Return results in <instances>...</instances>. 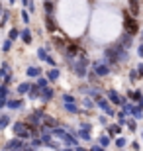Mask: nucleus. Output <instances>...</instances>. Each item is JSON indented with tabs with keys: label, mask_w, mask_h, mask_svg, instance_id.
<instances>
[{
	"label": "nucleus",
	"mask_w": 143,
	"mask_h": 151,
	"mask_svg": "<svg viewBox=\"0 0 143 151\" xmlns=\"http://www.w3.org/2000/svg\"><path fill=\"white\" fill-rule=\"evenodd\" d=\"M112 71L114 69L108 65V63L104 61V59H98V61H94L92 63V73L96 75L98 78H104V77H110L112 75Z\"/></svg>",
	"instance_id": "1"
},
{
	"label": "nucleus",
	"mask_w": 143,
	"mask_h": 151,
	"mask_svg": "<svg viewBox=\"0 0 143 151\" xmlns=\"http://www.w3.org/2000/svg\"><path fill=\"white\" fill-rule=\"evenodd\" d=\"M124 32L135 37V35L139 34V22H137V18H133L132 14H126V16H124Z\"/></svg>",
	"instance_id": "2"
},
{
	"label": "nucleus",
	"mask_w": 143,
	"mask_h": 151,
	"mask_svg": "<svg viewBox=\"0 0 143 151\" xmlns=\"http://www.w3.org/2000/svg\"><path fill=\"white\" fill-rule=\"evenodd\" d=\"M94 102H96V106L100 108V112H102V114H106L108 118H116V110H114V106L110 104V100H108L106 96H96Z\"/></svg>",
	"instance_id": "3"
},
{
	"label": "nucleus",
	"mask_w": 143,
	"mask_h": 151,
	"mask_svg": "<svg viewBox=\"0 0 143 151\" xmlns=\"http://www.w3.org/2000/svg\"><path fill=\"white\" fill-rule=\"evenodd\" d=\"M106 98H108V100H110V104H112V106H116V108H121L127 102L126 96H121L120 92H118V90H114V88L106 90Z\"/></svg>",
	"instance_id": "4"
},
{
	"label": "nucleus",
	"mask_w": 143,
	"mask_h": 151,
	"mask_svg": "<svg viewBox=\"0 0 143 151\" xmlns=\"http://www.w3.org/2000/svg\"><path fill=\"white\" fill-rule=\"evenodd\" d=\"M141 96H143V90H139V88H129V90L126 92V98H127L129 102H135V104L141 100Z\"/></svg>",
	"instance_id": "5"
},
{
	"label": "nucleus",
	"mask_w": 143,
	"mask_h": 151,
	"mask_svg": "<svg viewBox=\"0 0 143 151\" xmlns=\"http://www.w3.org/2000/svg\"><path fill=\"white\" fill-rule=\"evenodd\" d=\"M110 143H112V137H110L108 134H100V135H98V145H100V147L108 149V147H110Z\"/></svg>",
	"instance_id": "6"
},
{
	"label": "nucleus",
	"mask_w": 143,
	"mask_h": 151,
	"mask_svg": "<svg viewBox=\"0 0 143 151\" xmlns=\"http://www.w3.org/2000/svg\"><path fill=\"white\" fill-rule=\"evenodd\" d=\"M121 128H124V126H120V124H112V126H108V132H106V134L110 135V137H116V135L121 134Z\"/></svg>",
	"instance_id": "7"
},
{
	"label": "nucleus",
	"mask_w": 143,
	"mask_h": 151,
	"mask_svg": "<svg viewBox=\"0 0 143 151\" xmlns=\"http://www.w3.org/2000/svg\"><path fill=\"white\" fill-rule=\"evenodd\" d=\"M114 143H116V147H118V149H124V147L127 145V139L124 137V135H118V137L114 139Z\"/></svg>",
	"instance_id": "8"
},
{
	"label": "nucleus",
	"mask_w": 143,
	"mask_h": 151,
	"mask_svg": "<svg viewBox=\"0 0 143 151\" xmlns=\"http://www.w3.org/2000/svg\"><path fill=\"white\" fill-rule=\"evenodd\" d=\"M127 78H129L132 83H137L139 78H141V77H139V73H137V69H135V67H133V69H129V73H127Z\"/></svg>",
	"instance_id": "9"
},
{
	"label": "nucleus",
	"mask_w": 143,
	"mask_h": 151,
	"mask_svg": "<svg viewBox=\"0 0 143 151\" xmlns=\"http://www.w3.org/2000/svg\"><path fill=\"white\" fill-rule=\"evenodd\" d=\"M108 120H110V118L106 116V114H100V116H98V124L102 126V128H106V126H108Z\"/></svg>",
	"instance_id": "10"
},
{
	"label": "nucleus",
	"mask_w": 143,
	"mask_h": 151,
	"mask_svg": "<svg viewBox=\"0 0 143 151\" xmlns=\"http://www.w3.org/2000/svg\"><path fill=\"white\" fill-rule=\"evenodd\" d=\"M92 104H94V102L90 100V98H84V100H83V106H84V110H90V108H92Z\"/></svg>",
	"instance_id": "11"
},
{
	"label": "nucleus",
	"mask_w": 143,
	"mask_h": 151,
	"mask_svg": "<svg viewBox=\"0 0 143 151\" xmlns=\"http://www.w3.org/2000/svg\"><path fill=\"white\" fill-rule=\"evenodd\" d=\"M135 53H137L139 59H143V43H137V49H135Z\"/></svg>",
	"instance_id": "12"
},
{
	"label": "nucleus",
	"mask_w": 143,
	"mask_h": 151,
	"mask_svg": "<svg viewBox=\"0 0 143 151\" xmlns=\"http://www.w3.org/2000/svg\"><path fill=\"white\" fill-rule=\"evenodd\" d=\"M88 151H106V149H104V147H100L98 143H96V145H92V147H90Z\"/></svg>",
	"instance_id": "13"
},
{
	"label": "nucleus",
	"mask_w": 143,
	"mask_h": 151,
	"mask_svg": "<svg viewBox=\"0 0 143 151\" xmlns=\"http://www.w3.org/2000/svg\"><path fill=\"white\" fill-rule=\"evenodd\" d=\"M57 77H59V71H57V69H55V71H51V73H49V78H53V81H55Z\"/></svg>",
	"instance_id": "14"
},
{
	"label": "nucleus",
	"mask_w": 143,
	"mask_h": 151,
	"mask_svg": "<svg viewBox=\"0 0 143 151\" xmlns=\"http://www.w3.org/2000/svg\"><path fill=\"white\" fill-rule=\"evenodd\" d=\"M135 69H137L139 77H143V63H139V65H137V67H135Z\"/></svg>",
	"instance_id": "15"
},
{
	"label": "nucleus",
	"mask_w": 143,
	"mask_h": 151,
	"mask_svg": "<svg viewBox=\"0 0 143 151\" xmlns=\"http://www.w3.org/2000/svg\"><path fill=\"white\" fill-rule=\"evenodd\" d=\"M137 35H139V43H143V29H139V34H137Z\"/></svg>",
	"instance_id": "16"
},
{
	"label": "nucleus",
	"mask_w": 143,
	"mask_h": 151,
	"mask_svg": "<svg viewBox=\"0 0 143 151\" xmlns=\"http://www.w3.org/2000/svg\"><path fill=\"white\" fill-rule=\"evenodd\" d=\"M137 106H139V108H141V110H143V96H141V100L137 102Z\"/></svg>",
	"instance_id": "17"
},
{
	"label": "nucleus",
	"mask_w": 143,
	"mask_h": 151,
	"mask_svg": "<svg viewBox=\"0 0 143 151\" xmlns=\"http://www.w3.org/2000/svg\"><path fill=\"white\" fill-rule=\"evenodd\" d=\"M141 141H143V129H141Z\"/></svg>",
	"instance_id": "18"
},
{
	"label": "nucleus",
	"mask_w": 143,
	"mask_h": 151,
	"mask_svg": "<svg viewBox=\"0 0 143 151\" xmlns=\"http://www.w3.org/2000/svg\"><path fill=\"white\" fill-rule=\"evenodd\" d=\"M41 151H53V149H41Z\"/></svg>",
	"instance_id": "19"
}]
</instances>
